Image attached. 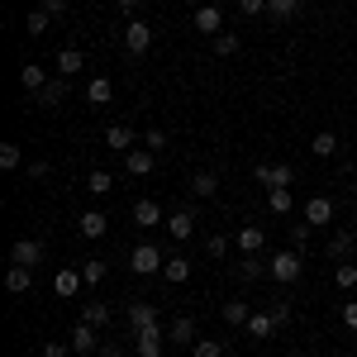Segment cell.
Here are the masks:
<instances>
[{"instance_id": "6da1fadb", "label": "cell", "mask_w": 357, "mask_h": 357, "mask_svg": "<svg viewBox=\"0 0 357 357\" xmlns=\"http://www.w3.org/2000/svg\"><path fill=\"white\" fill-rule=\"evenodd\" d=\"M301 267H305V257L296 252V248H286V252H272V262H267V272H272L281 286H291V281L301 276Z\"/></svg>"}, {"instance_id": "7a4b0ae2", "label": "cell", "mask_w": 357, "mask_h": 357, "mask_svg": "<svg viewBox=\"0 0 357 357\" xmlns=\"http://www.w3.org/2000/svg\"><path fill=\"white\" fill-rule=\"evenodd\" d=\"M252 176H257L267 191H286V186L296 181V172H291L286 162H257V167H252Z\"/></svg>"}, {"instance_id": "3957f363", "label": "cell", "mask_w": 357, "mask_h": 357, "mask_svg": "<svg viewBox=\"0 0 357 357\" xmlns=\"http://www.w3.org/2000/svg\"><path fill=\"white\" fill-rule=\"evenodd\" d=\"M162 262H167V257H162V252H158L153 243H138V248H134V257H129V267H134L138 276H153V272H162Z\"/></svg>"}, {"instance_id": "277c9868", "label": "cell", "mask_w": 357, "mask_h": 357, "mask_svg": "<svg viewBox=\"0 0 357 357\" xmlns=\"http://www.w3.org/2000/svg\"><path fill=\"white\" fill-rule=\"evenodd\" d=\"M124 48H129L134 57H143L148 48H153V29L143 24V20H129V24H124Z\"/></svg>"}, {"instance_id": "5b68a950", "label": "cell", "mask_w": 357, "mask_h": 357, "mask_svg": "<svg viewBox=\"0 0 357 357\" xmlns=\"http://www.w3.org/2000/svg\"><path fill=\"white\" fill-rule=\"evenodd\" d=\"M305 224H310V229L333 224V200L329 195H310V200H305Z\"/></svg>"}, {"instance_id": "8992f818", "label": "cell", "mask_w": 357, "mask_h": 357, "mask_svg": "<svg viewBox=\"0 0 357 357\" xmlns=\"http://www.w3.org/2000/svg\"><path fill=\"white\" fill-rule=\"evenodd\" d=\"M167 234H172L176 243H186V238L195 234V210H191V205H181V210H176V215L167 220Z\"/></svg>"}, {"instance_id": "52a82bcc", "label": "cell", "mask_w": 357, "mask_h": 357, "mask_svg": "<svg viewBox=\"0 0 357 357\" xmlns=\"http://www.w3.org/2000/svg\"><path fill=\"white\" fill-rule=\"evenodd\" d=\"M38 257H43V243L38 238H20V243L10 248V262L15 267H38Z\"/></svg>"}, {"instance_id": "ba28073f", "label": "cell", "mask_w": 357, "mask_h": 357, "mask_svg": "<svg viewBox=\"0 0 357 357\" xmlns=\"http://www.w3.org/2000/svg\"><path fill=\"white\" fill-rule=\"evenodd\" d=\"M195 29L210 33V38L224 33V10H220V5H200V10H195Z\"/></svg>"}, {"instance_id": "9c48e42d", "label": "cell", "mask_w": 357, "mask_h": 357, "mask_svg": "<svg viewBox=\"0 0 357 357\" xmlns=\"http://www.w3.org/2000/svg\"><path fill=\"white\" fill-rule=\"evenodd\" d=\"M96 348H100V329L82 319V324L72 329V353H96Z\"/></svg>"}, {"instance_id": "30bf717a", "label": "cell", "mask_w": 357, "mask_h": 357, "mask_svg": "<svg viewBox=\"0 0 357 357\" xmlns=\"http://www.w3.org/2000/svg\"><path fill=\"white\" fill-rule=\"evenodd\" d=\"M138 333V343H134V353L138 357H162V329L153 324V329H134Z\"/></svg>"}, {"instance_id": "8fae6325", "label": "cell", "mask_w": 357, "mask_h": 357, "mask_svg": "<svg viewBox=\"0 0 357 357\" xmlns=\"http://www.w3.org/2000/svg\"><path fill=\"white\" fill-rule=\"evenodd\" d=\"M82 286H86L82 267H62V272L53 276V291H57V296H77V291H82Z\"/></svg>"}, {"instance_id": "7c38bea8", "label": "cell", "mask_w": 357, "mask_h": 357, "mask_svg": "<svg viewBox=\"0 0 357 357\" xmlns=\"http://www.w3.org/2000/svg\"><path fill=\"white\" fill-rule=\"evenodd\" d=\"M243 333H252V338H272V333H276L272 310H252V314H248V324H243Z\"/></svg>"}, {"instance_id": "4fadbf2b", "label": "cell", "mask_w": 357, "mask_h": 357, "mask_svg": "<svg viewBox=\"0 0 357 357\" xmlns=\"http://www.w3.org/2000/svg\"><path fill=\"white\" fill-rule=\"evenodd\" d=\"M48 82H53V77H48V72H43L38 62H24V67H20V86H24L29 96H38V91H43Z\"/></svg>"}, {"instance_id": "5bb4252c", "label": "cell", "mask_w": 357, "mask_h": 357, "mask_svg": "<svg viewBox=\"0 0 357 357\" xmlns=\"http://www.w3.org/2000/svg\"><path fill=\"white\" fill-rule=\"evenodd\" d=\"M153 162H158V153H153V148H129V153H124V167H129L134 176H148Z\"/></svg>"}, {"instance_id": "9a60e30c", "label": "cell", "mask_w": 357, "mask_h": 357, "mask_svg": "<svg viewBox=\"0 0 357 357\" xmlns=\"http://www.w3.org/2000/svg\"><path fill=\"white\" fill-rule=\"evenodd\" d=\"M33 100H38L43 110H53V105H62V100H67V77H53V82H48L43 91H38V96H33Z\"/></svg>"}, {"instance_id": "2e32d148", "label": "cell", "mask_w": 357, "mask_h": 357, "mask_svg": "<svg viewBox=\"0 0 357 357\" xmlns=\"http://www.w3.org/2000/svg\"><path fill=\"white\" fill-rule=\"evenodd\" d=\"M82 67H86L82 48H62V53H57V77H67V82H72V77H77Z\"/></svg>"}, {"instance_id": "e0dca14e", "label": "cell", "mask_w": 357, "mask_h": 357, "mask_svg": "<svg viewBox=\"0 0 357 357\" xmlns=\"http://www.w3.org/2000/svg\"><path fill=\"white\" fill-rule=\"evenodd\" d=\"M162 276L172 281V286H186V281H191V257H167Z\"/></svg>"}, {"instance_id": "ac0fdd59", "label": "cell", "mask_w": 357, "mask_h": 357, "mask_svg": "<svg viewBox=\"0 0 357 357\" xmlns=\"http://www.w3.org/2000/svg\"><path fill=\"white\" fill-rule=\"evenodd\" d=\"M105 148L129 153V148H134V129H129V124H110V129H105Z\"/></svg>"}, {"instance_id": "d6986e66", "label": "cell", "mask_w": 357, "mask_h": 357, "mask_svg": "<svg viewBox=\"0 0 357 357\" xmlns=\"http://www.w3.org/2000/svg\"><path fill=\"white\" fill-rule=\"evenodd\" d=\"M191 191L200 195V200H215V195H220V176H215V172H195V176H191Z\"/></svg>"}, {"instance_id": "ffe728a7", "label": "cell", "mask_w": 357, "mask_h": 357, "mask_svg": "<svg viewBox=\"0 0 357 357\" xmlns=\"http://www.w3.org/2000/svg\"><path fill=\"white\" fill-rule=\"evenodd\" d=\"M134 224H138V229H153V224H162V210H158V200H138V205H134Z\"/></svg>"}, {"instance_id": "44dd1931", "label": "cell", "mask_w": 357, "mask_h": 357, "mask_svg": "<svg viewBox=\"0 0 357 357\" xmlns=\"http://www.w3.org/2000/svg\"><path fill=\"white\" fill-rule=\"evenodd\" d=\"M29 281H33V267H15V262H10L5 291H10V296H24V291H29Z\"/></svg>"}, {"instance_id": "7402d4cb", "label": "cell", "mask_w": 357, "mask_h": 357, "mask_svg": "<svg viewBox=\"0 0 357 357\" xmlns=\"http://www.w3.org/2000/svg\"><path fill=\"white\" fill-rule=\"evenodd\" d=\"M310 153H314V158H333V153H338V134H333V129H319V134L310 138Z\"/></svg>"}, {"instance_id": "603a6c76", "label": "cell", "mask_w": 357, "mask_h": 357, "mask_svg": "<svg viewBox=\"0 0 357 357\" xmlns=\"http://www.w3.org/2000/svg\"><path fill=\"white\" fill-rule=\"evenodd\" d=\"M262 243H267L262 224H243V229H238V248H243V252H262Z\"/></svg>"}, {"instance_id": "cb8c5ba5", "label": "cell", "mask_w": 357, "mask_h": 357, "mask_svg": "<svg viewBox=\"0 0 357 357\" xmlns=\"http://www.w3.org/2000/svg\"><path fill=\"white\" fill-rule=\"evenodd\" d=\"M353 248H357V234H353V229H333V238H329V252H333V257H353Z\"/></svg>"}, {"instance_id": "d4e9b609", "label": "cell", "mask_w": 357, "mask_h": 357, "mask_svg": "<svg viewBox=\"0 0 357 357\" xmlns=\"http://www.w3.org/2000/svg\"><path fill=\"white\" fill-rule=\"evenodd\" d=\"M129 324H134V329H153V324H158V310H153L148 301L129 305Z\"/></svg>"}, {"instance_id": "484cf974", "label": "cell", "mask_w": 357, "mask_h": 357, "mask_svg": "<svg viewBox=\"0 0 357 357\" xmlns=\"http://www.w3.org/2000/svg\"><path fill=\"white\" fill-rule=\"evenodd\" d=\"M110 96H114V82H110V77H96V82L86 86V100H91V105H110Z\"/></svg>"}, {"instance_id": "4316f807", "label": "cell", "mask_w": 357, "mask_h": 357, "mask_svg": "<svg viewBox=\"0 0 357 357\" xmlns=\"http://www.w3.org/2000/svg\"><path fill=\"white\" fill-rule=\"evenodd\" d=\"M105 229H110V220H105L100 210H86L82 215V234L86 238H105Z\"/></svg>"}, {"instance_id": "83f0119b", "label": "cell", "mask_w": 357, "mask_h": 357, "mask_svg": "<svg viewBox=\"0 0 357 357\" xmlns=\"http://www.w3.org/2000/svg\"><path fill=\"white\" fill-rule=\"evenodd\" d=\"M167 338H172V343H181V348H186V343H195V319H186V314H181V319H172Z\"/></svg>"}, {"instance_id": "f1b7e54d", "label": "cell", "mask_w": 357, "mask_h": 357, "mask_svg": "<svg viewBox=\"0 0 357 357\" xmlns=\"http://www.w3.org/2000/svg\"><path fill=\"white\" fill-rule=\"evenodd\" d=\"M82 319H86V324H96V329H105V324H110V305H105V301H86Z\"/></svg>"}, {"instance_id": "f546056e", "label": "cell", "mask_w": 357, "mask_h": 357, "mask_svg": "<svg viewBox=\"0 0 357 357\" xmlns=\"http://www.w3.org/2000/svg\"><path fill=\"white\" fill-rule=\"evenodd\" d=\"M248 314H252V310H248L243 301H229V305H224V324H229V329H243Z\"/></svg>"}, {"instance_id": "4dcf8cb0", "label": "cell", "mask_w": 357, "mask_h": 357, "mask_svg": "<svg viewBox=\"0 0 357 357\" xmlns=\"http://www.w3.org/2000/svg\"><path fill=\"white\" fill-rule=\"evenodd\" d=\"M333 286H338V291H353V286H357V267L348 262V257L333 267Z\"/></svg>"}, {"instance_id": "1f68e13d", "label": "cell", "mask_w": 357, "mask_h": 357, "mask_svg": "<svg viewBox=\"0 0 357 357\" xmlns=\"http://www.w3.org/2000/svg\"><path fill=\"white\" fill-rule=\"evenodd\" d=\"M267 205H272V215H291V210H296V195H291V186H286V191H267Z\"/></svg>"}, {"instance_id": "d6a6232c", "label": "cell", "mask_w": 357, "mask_h": 357, "mask_svg": "<svg viewBox=\"0 0 357 357\" xmlns=\"http://www.w3.org/2000/svg\"><path fill=\"white\" fill-rule=\"evenodd\" d=\"M267 15L272 20H296L301 15V0H267Z\"/></svg>"}, {"instance_id": "836d02e7", "label": "cell", "mask_w": 357, "mask_h": 357, "mask_svg": "<svg viewBox=\"0 0 357 357\" xmlns=\"http://www.w3.org/2000/svg\"><path fill=\"white\" fill-rule=\"evenodd\" d=\"M20 158H24V148H20V143H0V172H15Z\"/></svg>"}, {"instance_id": "e575fe53", "label": "cell", "mask_w": 357, "mask_h": 357, "mask_svg": "<svg viewBox=\"0 0 357 357\" xmlns=\"http://www.w3.org/2000/svg\"><path fill=\"white\" fill-rule=\"evenodd\" d=\"M82 276H86V286H100V281H105V262H100V257H86Z\"/></svg>"}, {"instance_id": "d590c367", "label": "cell", "mask_w": 357, "mask_h": 357, "mask_svg": "<svg viewBox=\"0 0 357 357\" xmlns=\"http://www.w3.org/2000/svg\"><path fill=\"white\" fill-rule=\"evenodd\" d=\"M234 53H238V33H229V29L215 33V57H234Z\"/></svg>"}, {"instance_id": "8d00e7d4", "label": "cell", "mask_w": 357, "mask_h": 357, "mask_svg": "<svg viewBox=\"0 0 357 357\" xmlns=\"http://www.w3.org/2000/svg\"><path fill=\"white\" fill-rule=\"evenodd\" d=\"M191 353L195 357H224V343H220V338H195Z\"/></svg>"}, {"instance_id": "74e56055", "label": "cell", "mask_w": 357, "mask_h": 357, "mask_svg": "<svg viewBox=\"0 0 357 357\" xmlns=\"http://www.w3.org/2000/svg\"><path fill=\"white\" fill-rule=\"evenodd\" d=\"M257 276H262V262H257V252H248L238 262V281H257Z\"/></svg>"}, {"instance_id": "f35d334b", "label": "cell", "mask_w": 357, "mask_h": 357, "mask_svg": "<svg viewBox=\"0 0 357 357\" xmlns=\"http://www.w3.org/2000/svg\"><path fill=\"white\" fill-rule=\"evenodd\" d=\"M110 186H114V181H110V172H91V176H86V191H91V195H105Z\"/></svg>"}, {"instance_id": "ab89813d", "label": "cell", "mask_w": 357, "mask_h": 357, "mask_svg": "<svg viewBox=\"0 0 357 357\" xmlns=\"http://www.w3.org/2000/svg\"><path fill=\"white\" fill-rule=\"evenodd\" d=\"M48 20H53L48 10H29V33H33V38H38V33H48Z\"/></svg>"}, {"instance_id": "60d3db41", "label": "cell", "mask_w": 357, "mask_h": 357, "mask_svg": "<svg viewBox=\"0 0 357 357\" xmlns=\"http://www.w3.org/2000/svg\"><path fill=\"white\" fill-rule=\"evenodd\" d=\"M305 243H310V224H305V220H301V224L291 220V248H296V252H301Z\"/></svg>"}, {"instance_id": "b9f144b4", "label": "cell", "mask_w": 357, "mask_h": 357, "mask_svg": "<svg viewBox=\"0 0 357 357\" xmlns=\"http://www.w3.org/2000/svg\"><path fill=\"white\" fill-rule=\"evenodd\" d=\"M143 148H153V153H162V148H167V134H162V129H148V134H143Z\"/></svg>"}, {"instance_id": "7bdbcfd3", "label": "cell", "mask_w": 357, "mask_h": 357, "mask_svg": "<svg viewBox=\"0 0 357 357\" xmlns=\"http://www.w3.org/2000/svg\"><path fill=\"white\" fill-rule=\"evenodd\" d=\"M205 252H210V257H224V252H229V238H224V234L205 238Z\"/></svg>"}, {"instance_id": "ee69618b", "label": "cell", "mask_w": 357, "mask_h": 357, "mask_svg": "<svg viewBox=\"0 0 357 357\" xmlns=\"http://www.w3.org/2000/svg\"><path fill=\"white\" fill-rule=\"evenodd\" d=\"M272 319H276V329H286V324H291V305L276 301V305H272Z\"/></svg>"}, {"instance_id": "f6af8a7d", "label": "cell", "mask_w": 357, "mask_h": 357, "mask_svg": "<svg viewBox=\"0 0 357 357\" xmlns=\"http://www.w3.org/2000/svg\"><path fill=\"white\" fill-rule=\"evenodd\" d=\"M38 10H48V15H67L72 0H38Z\"/></svg>"}, {"instance_id": "bcb514c9", "label": "cell", "mask_w": 357, "mask_h": 357, "mask_svg": "<svg viewBox=\"0 0 357 357\" xmlns=\"http://www.w3.org/2000/svg\"><path fill=\"white\" fill-rule=\"evenodd\" d=\"M243 15H267V0H238Z\"/></svg>"}, {"instance_id": "7dc6e473", "label": "cell", "mask_w": 357, "mask_h": 357, "mask_svg": "<svg viewBox=\"0 0 357 357\" xmlns=\"http://www.w3.org/2000/svg\"><path fill=\"white\" fill-rule=\"evenodd\" d=\"M343 324H348V329H357V301L343 305Z\"/></svg>"}, {"instance_id": "c3c4849f", "label": "cell", "mask_w": 357, "mask_h": 357, "mask_svg": "<svg viewBox=\"0 0 357 357\" xmlns=\"http://www.w3.org/2000/svg\"><path fill=\"white\" fill-rule=\"evenodd\" d=\"M43 357H67V343H57V338H53V343H43Z\"/></svg>"}, {"instance_id": "681fc988", "label": "cell", "mask_w": 357, "mask_h": 357, "mask_svg": "<svg viewBox=\"0 0 357 357\" xmlns=\"http://www.w3.org/2000/svg\"><path fill=\"white\" fill-rule=\"evenodd\" d=\"M138 5H143V0H119V10H138Z\"/></svg>"}, {"instance_id": "f907efd6", "label": "cell", "mask_w": 357, "mask_h": 357, "mask_svg": "<svg viewBox=\"0 0 357 357\" xmlns=\"http://www.w3.org/2000/svg\"><path fill=\"white\" fill-rule=\"evenodd\" d=\"M105 357H129V353H119V348H105Z\"/></svg>"}, {"instance_id": "816d5d0a", "label": "cell", "mask_w": 357, "mask_h": 357, "mask_svg": "<svg viewBox=\"0 0 357 357\" xmlns=\"http://www.w3.org/2000/svg\"><path fill=\"white\" fill-rule=\"evenodd\" d=\"M353 200H357V181H353Z\"/></svg>"}, {"instance_id": "f5cc1de1", "label": "cell", "mask_w": 357, "mask_h": 357, "mask_svg": "<svg viewBox=\"0 0 357 357\" xmlns=\"http://www.w3.org/2000/svg\"><path fill=\"white\" fill-rule=\"evenodd\" d=\"M353 234H357V220H353Z\"/></svg>"}]
</instances>
